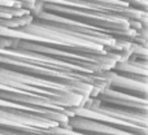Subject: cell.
I'll return each instance as SVG.
<instances>
[{"instance_id":"obj_1","label":"cell","mask_w":148,"mask_h":135,"mask_svg":"<svg viewBox=\"0 0 148 135\" xmlns=\"http://www.w3.org/2000/svg\"><path fill=\"white\" fill-rule=\"evenodd\" d=\"M73 116L86 118L90 121H95V122L99 123H104V125H109L113 127L130 131V133L138 135L148 134L147 113L130 112V110H121L104 107L94 99L87 100L84 107L74 109Z\"/></svg>"},{"instance_id":"obj_2","label":"cell","mask_w":148,"mask_h":135,"mask_svg":"<svg viewBox=\"0 0 148 135\" xmlns=\"http://www.w3.org/2000/svg\"><path fill=\"white\" fill-rule=\"evenodd\" d=\"M0 129L31 135H61L66 127L53 121L0 109Z\"/></svg>"},{"instance_id":"obj_3","label":"cell","mask_w":148,"mask_h":135,"mask_svg":"<svg viewBox=\"0 0 148 135\" xmlns=\"http://www.w3.org/2000/svg\"><path fill=\"white\" fill-rule=\"evenodd\" d=\"M94 100H96L99 104L104 105V107L114 108V109L148 113L147 99H140V97L133 96V95L123 94V92L116 91L109 87L103 90Z\"/></svg>"},{"instance_id":"obj_4","label":"cell","mask_w":148,"mask_h":135,"mask_svg":"<svg viewBox=\"0 0 148 135\" xmlns=\"http://www.w3.org/2000/svg\"><path fill=\"white\" fill-rule=\"evenodd\" d=\"M68 127L73 131L87 135H138L130 133V131H125L121 129L113 127L109 125H104V123H99L95 121H90L86 118L75 117L72 116L68 122Z\"/></svg>"},{"instance_id":"obj_5","label":"cell","mask_w":148,"mask_h":135,"mask_svg":"<svg viewBox=\"0 0 148 135\" xmlns=\"http://www.w3.org/2000/svg\"><path fill=\"white\" fill-rule=\"evenodd\" d=\"M109 88L116 90V91L129 94L133 96L140 97V99H147L148 92V79L147 81H140V79H133L127 77L117 75V74L109 73Z\"/></svg>"},{"instance_id":"obj_6","label":"cell","mask_w":148,"mask_h":135,"mask_svg":"<svg viewBox=\"0 0 148 135\" xmlns=\"http://www.w3.org/2000/svg\"><path fill=\"white\" fill-rule=\"evenodd\" d=\"M112 73L117 75L127 77L133 79H140L147 81L148 79V61H140V60H134L130 57L121 59L116 62L114 68L112 69Z\"/></svg>"}]
</instances>
